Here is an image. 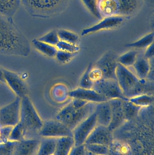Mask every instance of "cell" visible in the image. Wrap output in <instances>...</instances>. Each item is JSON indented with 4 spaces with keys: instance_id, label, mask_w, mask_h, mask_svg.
Segmentation results:
<instances>
[{
    "instance_id": "obj_24",
    "label": "cell",
    "mask_w": 154,
    "mask_h": 155,
    "mask_svg": "<svg viewBox=\"0 0 154 155\" xmlns=\"http://www.w3.org/2000/svg\"><path fill=\"white\" fill-rule=\"evenodd\" d=\"M74 146L75 143L72 136L58 138L53 155H69Z\"/></svg>"
},
{
    "instance_id": "obj_4",
    "label": "cell",
    "mask_w": 154,
    "mask_h": 155,
    "mask_svg": "<svg viewBox=\"0 0 154 155\" xmlns=\"http://www.w3.org/2000/svg\"><path fill=\"white\" fill-rule=\"evenodd\" d=\"M71 0H20L27 12L33 17L52 18L66 10Z\"/></svg>"
},
{
    "instance_id": "obj_34",
    "label": "cell",
    "mask_w": 154,
    "mask_h": 155,
    "mask_svg": "<svg viewBox=\"0 0 154 155\" xmlns=\"http://www.w3.org/2000/svg\"><path fill=\"white\" fill-rule=\"evenodd\" d=\"M37 39L41 41L55 46L60 41L57 31L56 30H52Z\"/></svg>"
},
{
    "instance_id": "obj_40",
    "label": "cell",
    "mask_w": 154,
    "mask_h": 155,
    "mask_svg": "<svg viewBox=\"0 0 154 155\" xmlns=\"http://www.w3.org/2000/svg\"><path fill=\"white\" fill-rule=\"evenodd\" d=\"M12 126H3L0 127V143L9 141V137L12 130Z\"/></svg>"
},
{
    "instance_id": "obj_33",
    "label": "cell",
    "mask_w": 154,
    "mask_h": 155,
    "mask_svg": "<svg viewBox=\"0 0 154 155\" xmlns=\"http://www.w3.org/2000/svg\"><path fill=\"white\" fill-rule=\"evenodd\" d=\"M86 151L98 155H108V147L96 144H85Z\"/></svg>"
},
{
    "instance_id": "obj_43",
    "label": "cell",
    "mask_w": 154,
    "mask_h": 155,
    "mask_svg": "<svg viewBox=\"0 0 154 155\" xmlns=\"http://www.w3.org/2000/svg\"><path fill=\"white\" fill-rule=\"evenodd\" d=\"M144 56L147 60H150L154 58V43L152 44L146 49L145 52L143 54Z\"/></svg>"
},
{
    "instance_id": "obj_2",
    "label": "cell",
    "mask_w": 154,
    "mask_h": 155,
    "mask_svg": "<svg viewBox=\"0 0 154 155\" xmlns=\"http://www.w3.org/2000/svg\"><path fill=\"white\" fill-rule=\"evenodd\" d=\"M30 52V42L13 19L0 14V54L26 57Z\"/></svg>"
},
{
    "instance_id": "obj_7",
    "label": "cell",
    "mask_w": 154,
    "mask_h": 155,
    "mask_svg": "<svg viewBox=\"0 0 154 155\" xmlns=\"http://www.w3.org/2000/svg\"><path fill=\"white\" fill-rule=\"evenodd\" d=\"M92 89L108 100L119 99L123 101L129 100L123 94L116 79L102 78L94 83Z\"/></svg>"
},
{
    "instance_id": "obj_16",
    "label": "cell",
    "mask_w": 154,
    "mask_h": 155,
    "mask_svg": "<svg viewBox=\"0 0 154 155\" xmlns=\"http://www.w3.org/2000/svg\"><path fill=\"white\" fill-rule=\"evenodd\" d=\"M69 96L72 98L81 99L90 103H101L108 101L107 99L93 89L79 87L69 93Z\"/></svg>"
},
{
    "instance_id": "obj_13",
    "label": "cell",
    "mask_w": 154,
    "mask_h": 155,
    "mask_svg": "<svg viewBox=\"0 0 154 155\" xmlns=\"http://www.w3.org/2000/svg\"><path fill=\"white\" fill-rule=\"evenodd\" d=\"M5 83H6L17 97L22 98L28 94V88L25 82L15 73L2 69Z\"/></svg>"
},
{
    "instance_id": "obj_20",
    "label": "cell",
    "mask_w": 154,
    "mask_h": 155,
    "mask_svg": "<svg viewBox=\"0 0 154 155\" xmlns=\"http://www.w3.org/2000/svg\"><path fill=\"white\" fill-rule=\"evenodd\" d=\"M154 58L147 60L143 54H138L135 62L132 67H134L135 74L140 79H146L151 70L152 61Z\"/></svg>"
},
{
    "instance_id": "obj_3",
    "label": "cell",
    "mask_w": 154,
    "mask_h": 155,
    "mask_svg": "<svg viewBox=\"0 0 154 155\" xmlns=\"http://www.w3.org/2000/svg\"><path fill=\"white\" fill-rule=\"evenodd\" d=\"M117 80L126 97L130 98L142 94L153 95L154 81L140 79L133 72L118 64L116 69Z\"/></svg>"
},
{
    "instance_id": "obj_21",
    "label": "cell",
    "mask_w": 154,
    "mask_h": 155,
    "mask_svg": "<svg viewBox=\"0 0 154 155\" xmlns=\"http://www.w3.org/2000/svg\"><path fill=\"white\" fill-rule=\"evenodd\" d=\"M98 5L102 17L118 15V0H98Z\"/></svg>"
},
{
    "instance_id": "obj_42",
    "label": "cell",
    "mask_w": 154,
    "mask_h": 155,
    "mask_svg": "<svg viewBox=\"0 0 154 155\" xmlns=\"http://www.w3.org/2000/svg\"><path fill=\"white\" fill-rule=\"evenodd\" d=\"M87 151L85 144L74 146L69 155H86Z\"/></svg>"
},
{
    "instance_id": "obj_11",
    "label": "cell",
    "mask_w": 154,
    "mask_h": 155,
    "mask_svg": "<svg viewBox=\"0 0 154 155\" xmlns=\"http://www.w3.org/2000/svg\"><path fill=\"white\" fill-rule=\"evenodd\" d=\"M118 55L112 51H108L104 54L93 66L99 69L103 78L116 79V69L118 63Z\"/></svg>"
},
{
    "instance_id": "obj_12",
    "label": "cell",
    "mask_w": 154,
    "mask_h": 155,
    "mask_svg": "<svg viewBox=\"0 0 154 155\" xmlns=\"http://www.w3.org/2000/svg\"><path fill=\"white\" fill-rule=\"evenodd\" d=\"M124 18L118 15L104 17L97 23L83 29L81 31V35L86 36L99 31L113 29L120 26L124 22Z\"/></svg>"
},
{
    "instance_id": "obj_1",
    "label": "cell",
    "mask_w": 154,
    "mask_h": 155,
    "mask_svg": "<svg viewBox=\"0 0 154 155\" xmlns=\"http://www.w3.org/2000/svg\"><path fill=\"white\" fill-rule=\"evenodd\" d=\"M113 135L128 143L134 155H154L153 105L141 108L137 117L126 121Z\"/></svg>"
},
{
    "instance_id": "obj_46",
    "label": "cell",
    "mask_w": 154,
    "mask_h": 155,
    "mask_svg": "<svg viewBox=\"0 0 154 155\" xmlns=\"http://www.w3.org/2000/svg\"><path fill=\"white\" fill-rule=\"evenodd\" d=\"M86 155H98L93 154L90 153H88V152H87Z\"/></svg>"
},
{
    "instance_id": "obj_17",
    "label": "cell",
    "mask_w": 154,
    "mask_h": 155,
    "mask_svg": "<svg viewBox=\"0 0 154 155\" xmlns=\"http://www.w3.org/2000/svg\"><path fill=\"white\" fill-rule=\"evenodd\" d=\"M40 141L35 138H25L17 142L12 155H36Z\"/></svg>"
},
{
    "instance_id": "obj_41",
    "label": "cell",
    "mask_w": 154,
    "mask_h": 155,
    "mask_svg": "<svg viewBox=\"0 0 154 155\" xmlns=\"http://www.w3.org/2000/svg\"><path fill=\"white\" fill-rule=\"evenodd\" d=\"M90 78L93 83L97 82L103 78V74L101 71L96 67L92 66L89 73Z\"/></svg>"
},
{
    "instance_id": "obj_27",
    "label": "cell",
    "mask_w": 154,
    "mask_h": 155,
    "mask_svg": "<svg viewBox=\"0 0 154 155\" xmlns=\"http://www.w3.org/2000/svg\"><path fill=\"white\" fill-rule=\"evenodd\" d=\"M154 34L153 32H152L147 34L134 42L127 44L126 46L137 49H146L148 46L154 43Z\"/></svg>"
},
{
    "instance_id": "obj_32",
    "label": "cell",
    "mask_w": 154,
    "mask_h": 155,
    "mask_svg": "<svg viewBox=\"0 0 154 155\" xmlns=\"http://www.w3.org/2000/svg\"><path fill=\"white\" fill-rule=\"evenodd\" d=\"M25 132L24 127L19 122L13 127L9 141L18 142L25 138Z\"/></svg>"
},
{
    "instance_id": "obj_30",
    "label": "cell",
    "mask_w": 154,
    "mask_h": 155,
    "mask_svg": "<svg viewBox=\"0 0 154 155\" xmlns=\"http://www.w3.org/2000/svg\"><path fill=\"white\" fill-rule=\"evenodd\" d=\"M129 101L135 105L143 108L153 105L154 96L151 95H140L129 98Z\"/></svg>"
},
{
    "instance_id": "obj_39",
    "label": "cell",
    "mask_w": 154,
    "mask_h": 155,
    "mask_svg": "<svg viewBox=\"0 0 154 155\" xmlns=\"http://www.w3.org/2000/svg\"><path fill=\"white\" fill-rule=\"evenodd\" d=\"M74 54L58 50L55 57L59 62L65 64L69 62L72 59Z\"/></svg>"
},
{
    "instance_id": "obj_36",
    "label": "cell",
    "mask_w": 154,
    "mask_h": 155,
    "mask_svg": "<svg viewBox=\"0 0 154 155\" xmlns=\"http://www.w3.org/2000/svg\"><path fill=\"white\" fill-rule=\"evenodd\" d=\"M92 64L90 63L89 64L86 70L85 71V73L83 74L81 77L80 81V87L84 88H88V89H92L93 87L94 83L90 78L89 73L92 68Z\"/></svg>"
},
{
    "instance_id": "obj_14",
    "label": "cell",
    "mask_w": 154,
    "mask_h": 155,
    "mask_svg": "<svg viewBox=\"0 0 154 155\" xmlns=\"http://www.w3.org/2000/svg\"><path fill=\"white\" fill-rule=\"evenodd\" d=\"M114 139L113 133L107 127L98 124L85 144H96L109 146Z\"/></svg>"
},
{
    "instance_id": "obj_28",
    "label": "cell",
    "mask_w": 154,
    "mask_h": 155,
    "mask_svg": "<svg viewBox=\"0 0 154 155\" xmlns=\"http://www.w3.org/2000/svg\"><path fill=\"white\" fill-rule=\"evenodd\" d=\"M123 107L126 121L132 120L137 117L142 108L134 104L129 100L123 101Z\"/></svg>"
},
{
    "instance_id": "obj_45",
    "label": "cell",
    "mask_w": 154,
    "mask_h": 155,
    "mask_svg": "<svg viewBox=\"0 0 154 155\" xmlns=\"http://www.w3.org/2000/svg\"><path fill=\"white\" fill-rule=\"evenodd\" d=\"M147 3L150 4H153L154 0H144Z\"/></svg>"
},
{
    "instance_id": "obj_23",
    "label": "cell",
    "mask_w": 154,
    "mask_h": 155,
    "mask_svg": "<svg viewBox=\"0 0 154 155\" xmlns=\"http://www.w3.org/2000/svg\"><path fill=\"white\" fill-rule=\"evenodd\" d=\"M108 155H134L132 148L124 141L115 139L108 146Z\"/></svg>"
},
{
    "instance_id": "obj_19",
    "label": "cell",
    "mask_w": 154,
    "mask_h": 155,
    "mask_svg": "<svg viewBox=\"0 0 154 155\" xmlns=\"http://www.w3.org/2000/svg\"><path fill=\"white\" fill-rule=\"evenodd\" d=\"M95 112L98 124L108 127L111 119V109L109 101L96 104Z\"/></svg>"
},
{
    "instance_id": "obj_26",
    "label": "cell",
    "mask_w": 154,
    "mask_h": 155,
    "mask_svg": "<svg viewBox=\"0 0 154 155\" xmlns=\"http://www.w3.org/2000/svg\"><path fill=\"white\" fill-rule=\"evenodd\" d=\"M32 44L37 51L48 57H55L58 51L56 46L41 41L37 39L33 40Z\"/></svg>"
},
{
    "instance_id": "obj_37",
    "label": "cell",
    "mask_w": 154,
    "mask_h": 155,
    "mask_svg": "<svg viewBox=\"0 0 154 155\" xmlns=\"http://www.w3.org/2000/svg\"><path fill=\"white\" fill-rule=\"evenodd\" d=\"M58 50L75 54L79 51L80 47L77 45L60 41L56 46Z\"/></svg>"
},
{
    "instance_id": "obj_38",
    "label": "cell",
    "mask_w": 154,
    "mask_h": 155,
    "mask_svg": "<svg viewBox=\"0 0 154 155\" xmlns=\"http://www.w3.org/2000/svg\"><path fill=\"white\" fill-rule=\"evenodd\" d=\"M16 143L17 142L10 141L0 143V155H12Z\"/></svg>"
},
{
    "instance_id": "obj_15",
    "label": "cell",
    "mask_w": 154,
    "mask_h": 155,
    "mask_svg": "<svg viewBox=\"0 0 154 155\" xmlns=\"http://www.w3.org/2000/svg\"><path fill=\"white\" fill-rule=\"evenodd\" d=\"M111 109V119L108 129L114 132L126 122L123 107V100L119 99L108 100Z\"/></svg>"
},
{
    "instance_id": "obj_10",
    "label": "cell",
    "mask_w": 154,
    "mask_h": 155,
    "mask_svg": "<svg viewBox=\"0 0 154 155\" xmlns=\"http://www.w3.org/2000/svg\"><path fill=\"white\" fill-rule=\"evenodd\" d=\"M98 125L95 111L72 130L75 146L85 144L90 134Z\"/></svg>"
},
{
    "instance_id": "obj_44",
    "label": "cell",
    "mask_w": 154,
    "mask_h": 155,
    "mask_svg": "<svg viewBox=\"0 0 154 155\" xmlns=\"http://www.w3.org/2000/svg\"><path fill=\"white\" fill-rule=\"evenodd\" d=\"M0 82H1V83H5L2 69L1 68H0Z\"/></svg>"
},
{
    "instance_id": "obj_31",
    "label": "cell",
    "mask_w": 154,
    "mask_h": 155,
    "mask_svg": "<svg viewBox=\"0 0 154 155\" xmlns=\"http://www.w3.org/2000/svg\"><path fill=\"white\" fill-rule=\"evenodd\" d=\"M60 41L77 45L79 41V37L77 34L65 29L57 31Z\"/></svg>"
},
{
    "instance_id": "obj_35",
    "label": "cell",
    "mask_w": 154,
    "mask_h": 155,
    "mask_svg": "<svg viewBox=\"0 0 154 155\" xmlns=\"http://www.w3.org/2000/svg\"><path fill=\"white\" fill-rule=\"evenodd\" d=\"M86 8L96 18L101 19L102 15L99 10L98 0H81Z\"/></svg>"
},
{
    "instance_id": "obj_22",
    "label": "cell",
    "mask_w": 154,
    "mask_h": 155,
    "mask_svg": "<svg viewBox=\"0 0 154 155\" xmlns=\"http://www.w3.org/2000/svg\"><path fill=\"white\" fill-rule=\"evenodd\" d=\"M21 5L20 0H0V14L13 19Z\"/></svg>"
},
{
    "instance_id": "obj_6",
    "label": "cell",
    "mask_w": 154,
    "mask_h": 155,
    "mask_svg": "<svg viewBox=\"0 0 154 155\" xmlns=\"http://www.w3.org/2000/svg\"><path fill=\"white\" fill-rule=\"evenodd\" d=\"M20 123L24 127L25 135L27 133L39 134L43 124V121L28 95L21 98Z\"/></svg>"
},
{
    "instance_id": "obj_29",
    "label": "cell",
    "mask_w": 154,
    "mask_h": 155,
    "mask_svg": "<svg viewBox=\"0 0 154 155\" xmlns=\"http://www.w3.org/2000/svg\"><path fill=\"white\" fill-rule=\"evenodd\" d=\"M138 54V51L131 50L118 56V64L127 68L132 67L135 62Z\"/></svg>"
},
{
    "instance_id": "obj_18",
    "label": "cell",
    "mask_w": 154,
    "mask_h": 155,
    "mask_svg": "<svg viewBox=\"0 0 154 155\" xmlns=\"http://www.w3.org/2000/svg\"><path fill=\"white\" fill-rule=\"evenodd\" d=\"M118 16L129 17L135 14L140 9L142 0H118Z\"/></svg>"
},
{
    "instance_id": "obj_8",
    "label": "cell",
    "mask_w": 154,
    "mask_h": 155,
    "mask_svg": "<svg viewBox=\"0 0 154 155\" xmlns=\"http://www.w3.org/2000/svg\"><path fill=\"white\" fill-rule=\"evenodd\" d=\"M39 134L42 137L59 138L72 136V131L62 122L51 119L43 121Z\"/></svg>"
},
{
    "instance_id": "obj_9",
    "label": "cell",
    "mask_w": 154,
    "mask_h": 155,
    "mask_svg": "<svg viewBox=\"0 0 154 155\" xmlns=\"http://www.w3.org/2000/svg\"><path fill=\"white\" fill-rule=\"evenodd\" d=\"M21 98L16 97L14 101L0 108V127L16 125L20 122Z\"/></svg>"
},
{
    "instance_id": "obj_5",
    "label": "cell",
    "mask_w": 154,
    "mask_h": 155,
    "mask_svg": "<svg viewBox=\"0 0 154 155\" xmlns=\"http://www.w3.org/2000/svg\"><path fill=\"white\" fill-rule=\"evenodd\" d=\"M96 104L88 102L83 107H80L72 100L57 114L55 119L62 122L72 131L94 113Z\"/></svg>"
},
{
    "instance_id": "obj_25",
    "label": "cell",
    "mask_w": 154,
    "mask_h": 155,
    "mask_svg": "<svg viewBox=\"0 0 154 155\" xmlns=\"http://www.w3.org/2000/svg\"><path fill=\"white\" fill-rule=\"evenodd\" d=\"M58 138L42 137L36 155H53Z\"/></svg>"
}]
</instances>
